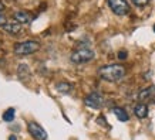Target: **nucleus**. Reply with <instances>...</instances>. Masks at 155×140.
Segmentation results:
<instances>
[{
	"label": "nucleus",
	"instance_id": "nucleus-13",
	"mask_svg": "<svg viewBox=\"0 0 155 140\" xmlns=\"http://www.w3.org/2000/svg\"><path fill=\"white\" fill-rule=\"evenodd\" d=\"M14 116H16V109H14V107H9V109L5 110V113H3V120L9 123V122L14 120Z\"/></svg>",
	"mask_w": 155,
	"mask_h": 140
},
{
	"label": "nucleus",
	"instance_id": "nucleus-11",
	"mask_svg": "<svg viewBox=\"0 0 155 140\" xmlns=\"http://www.w3.org/2000/svg\"><path fill=\"white\" fill-rule=\"evenodd\" d=\"M113 113L115 115V117H117L120 122H127L128 119H130V116H128V113L125 109H122V107L120 106H115L113 109Z\"/></svg>",
	"mask_w": 155,
	"mask_h": 140
},
{
	"label": "nucleus",
	"instance_id": "nucleus-19",
	"mask_svg": "<svg viewBox=\"0 0 155 140\" xmlns=\"http://www.w3.org/2000/svg\"><path fill=\"white\" fill-rule=\"evenodd\" d=\"M154 33H155V24H154Z\"/></svg>",
	"mask_w": 155,
	"mask_h": 140
},
{
	"label": "nucleus",
	"instance_id": "nucleus-2",
	"mask_svg": "<svg viewBox=\"0 0 155 140\" xmlns=\"http://www.w3.org/2000/svg\"><path fill=\"white\" fill-rule=\"evenodd\" d=\"M95 52L91 50V48H87V47H81L78 50H75L73 54L70 55V61L73 64H85V62H90L91 60H94Z\"/></svg>",
	"mask_w": 155,
	"mask_h": 140
},
{
	"label": "nucleus",
	"instance_id": "nucleus-3",
	"mask_svg": "<svg viewBox=\"0 0 155 140\" xmlns=\"http://www.w3.org/2000/svg\"><path fill=\"white\" fill-rule=\"evenodd\" d=\"M38 48H40L38 41L27 40V41L23 42H17L14 45V54H17V55H31V54L38 51Z\"/></svg>",
	"mask_w": 155,
	"mask_h": 140
},
{
	"label": "nucleus",
	"instance_id": "nucleus-18",
	"mask_svg": "<svg viewBox=\"0 0 155 140\" xmlns=\"http://www.w3.org/2000/svg\"><path fill=\"white\" fill-rule=\"evenodd\" d=\"M9 140H17V137H16V136H14V135H12V136H10V137H9Z\"/></svg>",
	"mask_w": 155,
	"mask_h": 140
},
{
	"label": "nucleus",
	"instance_id": "nucleus-8",
	"mask_svg": "<svg viewBox=\"0 0 155 140\" xmlns=\"http://www.w3.org/2000/svg\"><path fill=\"white\" fill-rule=\"evenodd\" d=\"M14 19H16V21L20 24H28L31 23L34 19V16L31 13H28V11H16L14 13Z\"/></svg>",
	"mask_w": 155,
	"mask_h": 140
},
{
	"label": "nucleus",
	"instance_id": "nucleus-4",
	"mask_svg": "<svg viewBox=\"0 0 155 140\" xmlns=\"http://www.w3.org/2000/svg\"><path fill=\"white\" fill-rule=\"evenodd\" d=\"M108 6L117 16H125L130 13V5L127 0H108Z\"/></svg>",
	"mask_w": 155,
	"mask_h": 140
},
{
	"label": "nucleus",
	"instance_id": "nucleus-7",
	"mask_svg": "<svg viewBox=\"0 0 155 140\" xmlns=\"http://www.w3.org/2000/svg\"><path fill=\"white\" fill-rule=\"evenodd\" d=\"M154 98H155V85L147 86V88H144L138 93V99L142 103L145 102V101H150V99H154Z\"/></svg>",
	"mask_w": 155,
	"mask_h": 140
},
{
	"label": "nucleus",
	"instance_id": "nucleus-14",
	"mask_svg": "<svg viewBox=\"0 0 155 140\" xmlns=\"http://www.w3.org/2000/svg\"><path fill=\"white\" fill-rule=\"evenodd\" d=\"M132 3L138 7H142V6H147L150 3V0H132Z\"/></svg>",
	"mask_w": 155,
	"mask_h": 140
},
{
	"label": "nucleus",
	"instance_id": "nucleus-10",
	"mask_svg": "<svg viewBox=\"0 0 155 140\" xmlns=\"http://www.w3.org/2000/svg\"><path fill=\"white\" fill-rule=\"evenodd\" d=\"M134 113H135V116L138 117V119H145V117L148 116V106H147L145 103L140 102L134 107Z\"/></svg>",
	"mask_w": 155,
	"mask_h": 140
},
{
	"label": "nucleus",
	"instance_id": "nucleus-12",
	"mask_svg": "<svg viewBox=\"0 0 155 140\" xmlns=\"http://www.w3.org/2000/svg\"><path fill=\"white\" fill-rule=\"evenodd\" d=\"M56 88H57V91L61 93H70L71 91H73V85L68 84V82H58V84L56 85Z\"/></svg>",
	"mask_w": 155,
	"mask_h": 140
},
{
	"label": "nucleus",
	"instance_id": "nucleus-5",
	"mask_svg": "<svg viewBox=\"0 0 155 140\" xmlns=\"http://www.w3.org/2000/svg\"><path fill=\"white\" fill-rule=\"evenodd\" d=\"M27 130L31 135V137L36 140H47V132L44 130L37 122H28Z\"/></svg>",
	"mask_w": 155,
	"mask_h": 140
},
{
	"label": "nucleus",
	"instance_id": "nucleus-9",
	"mask_svg": "<svg viewBox=\"0 0 155 140\" xmlns=\"http://www.w3.org/2000/svg\"><path fill=\"white\" fill-rule=\"evenodd\" d=\"M3 30L10 36H17V34L21 33V24L17 23V21H10L3 27Z\"/></svg>",
	"mask_w": 155,
	"mask_h": 140
},
{
	"label": "nucleus",
	"instance_id": "nucleus-1",
	"mask_svg": "<svg viewBox=\"0 0 155 140\" xmlns=\"http://www.w3.org/2000/svg\"><path fill=\"white\" fill-rule=\"evenodd\" d=\"M100 78L107 82H118L125 76V68L120 64H110L104 65L98 70Z\"/></svg>",
	"mask_w": 155,
	"mask_h": 140
},
{
	"label": "nucleus",
	"instance_id": "nucleus-6",
	"mask_svg": "<svg viewBox=\"0 0 155 140\" xmlns=\"http://www.w3.org/2000/svg\"><path fill=\"white\" fill-rule=\"evenodd\" d=\"M103 102H104V99L98 92H91L84 98L85 106L91 107V109H100V107L103 106Z\"/></svg>",
	"mask_w": 155,
	"mask_h": 140
},
{
	"label": "nucleus",
	"instance_id": "nucleus-17",
	"mask_svg": "<svg viewBox=\"0 0 155 140\" xmlns=\"http://www.w3.org/2000/svg\"><path fill=\"white\" fill-rule=\"evenodd\" d=\"M5 10V5H3V2H0V11H3Z\"/></svg>",
	"mask_w": 155,
	"mask_h": 140
},
{
	"label": "nucleus",
	"instance_id": "nucleus-15",
	"mask_svg": "<svg viewBox=\"0 0 155 140\" xmlns=\"http://www.w3.org/2000/svg\"><path fill=\"white\" fill-rule=\"evenodd\" d=\"M6 24H7V19H6L3 14H0V27H5Z\"/></svg>",
	"mask_w": 155,
	"mask_h": 140
},
{
	"label": "nucleus",
	"instance_id": "nucleus-16",
	"mask_svg": "<svg viewBox=\"0 0 155 140\" xmlns=\"http://www.w3.org/2000/svg\"><path fill=\"white\" fill-rule=\"evenodd\" d=\"M127 55H128L127 51H124V50L118 52V58H120V60H125V58H127Z\"/></svg>",
	"mask_w": 155,
	"mask_h": 140
}]
</instances>
